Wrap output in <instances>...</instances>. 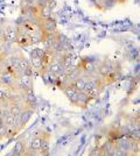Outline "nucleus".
Masks as SVG:
<instances>
[{"label": "nucleus", "mask_w": 140, "mask_h": 156, "mask_svg": "<svg viewBox=\"0 0 140 156\" xmlns=\"http://www.w3.org/2000/svg\"><path fill=\"white\" fill-rule=\"evenodd\" d=\"M36 0H22V5H35Z\"/></svg>", "instance_id": "nucleus-29"}, {"label": "nucleus", "mask_w": 140, "mask_h": 156, "mask_svg": "<svg viewBox=\"0 0 140 156\" xmlns=\"http://www.w3.org/2000/svg\"><path fill=\"white\" fill-rule=\"evenodd\" d=\"M26 149H27L26 142H25V141H21V140L16 141L13 147V151L16 155H22V154L26 151Z\"/></svg>", "instance_id": "nucleus-15"}, {"label": "nucleus", "mask_w": 140, "mask_h": 156, "mask_svg": "<svg viewBox=\"0 0 140 156\" xmlns=\"http://www.w3.org/2000/svg\"><path fill=\"white\" fill-rule=\"evenodd\" d=\"M52 8L49 6H42L41 8H39V14H38V16L40 18L41 20H46V19H49V18H52Z\"/></svg>", "instance_id": "nucleus-13"}, {"label": "nucleus", "mask_w": 140, "mask_h": 156, "mask_svg": "<svg viewBox=\"0 0 140 156\" xmlns=\"http://www.w3.org/2000/svg\"><path fill=\"white\" fill-rule=\"evenodd\" d=\"M99 148H100V150H102V153L107 154V155H110V156H113L114 151H116V149H117L116 142H114L113 140H110V139L103 143V146L99 147Z\"/></svg>", "instance_id": "nucleus-8"}, {"label": "nucleus", "mask_w": 140, "mask_h": 156, "mask_svg": "<svg viewBox=\"0 0 140 156\" xmlns=\"http://www.w3.org/2000/svg\"><path fill=\"white\" fill-rule=\"evenodd\" d=\"M127 153H125V151H123V150H119V149H116V151H114L113 156H126Z\"/></svg>", "instance_id": "nucleus-28"}, {"label": "nucleus", "mask_w": 140, "mask_h": 156, "mask_svg": "<svg viewBox=\"0 0 140 156\" xmlns=\"http://www.w3.org/2000/svg\"><path fill=\"white\" fill-rule=\"evenodd\" d=\"M15 89L18 91L23 92V93L32 90L33 89V79H32V77L25 76V75L19 76L16 78V82H15Z\"/></svg>", "instance_id": "nucleus-1"}, {"label": "nucleus", "mask_w": 140, "mask_h": 156, "mask_svg": "<svg viewBox=\"0 0 140 156\" xmlns=\"http://www.w3.org/2000/svg\"><path fill=\"white\" fill-rule=\"evenodd\" d=\"M120 126H121V122H120V120H119V119H116L111 124V127H110V128H114V129H118Z\"/></svg>", "instance_id": "nucleus-26"}, {"label": "nucleus", "mask_w": 140, "mask_h": 156, "mask_svg": "<svg viewBox=\"0 0 140 156\" xmlns=\"http://www.w3.org/2000/svg\"><path fill=\"white\" fill-rule=\"evenodd\" d=\"M22 156H39V153L33 149H31V148L28 147V148L26 149V151L22 154Z\"/></svg>", "instance_id": "nucleus-24"}, {"label": "nucleus", "mask_w": 140, "mask_h": 156, "mask_svg": "<svg viewBox=\"0 0 140 156\" xmlns=\"http://www.w3.org/2000/svg\"><path fill=\"white\" fill-rule=\"evenodd\" d=\"M116 142V147L117 149L123 150L125 153H128L130 149H131V144H132V139L128 136H121L117 140H114Z\"/></svg>", "instance_id": "nucleus-6"}, {"label": "nucleus", "mask_w": 140, "mask_h": 156, "mask_svg": "<svg viewBox=\"0 0 140 156\" xmlns=\"http://www.w3.org/2000/svg\"><path fill=\"white\" fill-rule=\"evenodd\" d=\"M8 108H9V114H11V115H13L14 118H19L22 110H23V105L11 104Z\"/></svg>", "instance_id": "nucleus-14"}, {"label": "nucleus", "mask_w": 140, "mask_h": 156, "mask_svg": "<svg viewBox=\"0 0 140 156\" xmlns=\"http://www.w3.org/2000/svg\"><path fill=\"white\" fill-rule=\"evenodd\" d=\"M68 99H69V101H70L73 105L77 106V103H78V91L76 92V93H74L73 96H71V97H69Z\"/></svg>", "instance_id": "nucleus-23"}, {"label": "nucleus", "mask_w": 140, "mask_h": 156, "mask_svg": "<svg viewBox=\"0 0 140 156\" xmlns=\"http://www.w3.org/2000/svg\"><path fill=\"white\" fill-rule=\"evenodd\" d=\"M40 29L45 33H53L55 30H57V23L53 18H49L46 20H41L40 19Z\"/></svg>", "instance_id": "nucleus-4"}, {"label": "nucleus", "mask_w": 140, "mask_h": 156, "mask_svg": "<svg viewBox=\"0 0 140 156\" xmlns=\"http://www.w3.org/2000/svg\"><path fill=\"white\" fill-rule=\"evenodd\" d=\"M31 66V62L26 58V57H23V56H21L20 61H19V71L20 73L22 75V72L25 71L26 69H28Z\"/></svg>", "instance_id": "nucleus-18"}, {"label": "nucleus", "mask_w": 140, "mask_h": 156, "mask_svg": "<svg viewBox=\"0 0 140 156\" xmlns=\"http://www.w3.org/2000/svg\"><path fill=\"white\" fill-rule=\"evenodd\" d=\"M77 66L82 70L83 73H85V75H92V73H96V72H97V66H98V65L95 64L91 59L81 58L80 63H78Z\"/></svg>", "instance_id": "nucleus-2"}, {"label": "nucleus", "mask_w": 140, "mask_h": 156, "mask_svg": "<svg viewBox=\"0 0 140 156\" xmlns=\"http://www.w3.org/2000/svg\"><path fill=\"white\" fill-rule=\"evenodd\" d=\"M0 86H1V79H0Z\"/></svg>", "instance_id": "nucleus-34"}, {"label": "nucleus", "mask_w": 140, "mask_h": 156, "mask_svg": "<svg viewBox=\"0 0 140 156\" xmlns=\"http://www.w3.org/2000/svg\"><path fill=\"white\" fill-rule=\"evenodd\" d=\"M85 80L82 78V76H81L80 78H77V79H75L73 83H71V85H73L74 87H75V90L76 91H78V92H81V91H83L84 90V86H85Z\"/></svg>", "instance_id": "nucleus-16"}, {"label": "nucleus", "mask_w": 140, "mask_h": 156, "mask_svg": "<svg viewBox=\"0 0 140 156\" xmlns=\"http://www.w3.org/2000/svg\"><path fill=\"white\" fill-rule=\"evenodd\" d=\"M85 93H87L88 96L90 97V99H96V98H98V96L102 93V90L92 85L90 89H88L87 91H85Z\"/></svg>", "instance_id": "nucleus-17"}, {"label": "nucleus", "mask_w": 140, "mask_h": 156, "mask_svg": "<svg viewBox=\"0 0 140 156\" xmlns=\"http://www.w3.org/2000/svg\"><path fill=\"white\" fill-rule=\"evenodd\" d=\"M7 94H8V89H2L0 86V100H4V99H7Z\"/></svg>", "instance_id": "nucleus-25"}, {"label": "nucleus", "mask_w": 140, "mask_h": 156, "mask_svg": "<svg viewBox=\"0 0 140 156\" xmlns=\"http://www.w3.org/2000/svg\"><path fill=\"white\" fill-rule=\"evenodd\" d=\"M47 71L53 73V75H60V73H63V65L61 62H49L48 64V68H47Z\"/></svg>", "instance_id": "nucleus-9"}, {"label": "nucleus", "mask_w": 140, "mask_h": 156, "mask_svg": "<svg viewBox=\"0 0 140 156\" xmlns=\"http://www.w3.org/2000/svg\"><path fill=\"white\" fill-rule=\"evenodd\" d=\"M19 132H18V129L15 128V127H7V132H6V136L7 139H12L13 136H15L16 134H18Z\"/></svg>", "instance_id": "nucleus-20"}, {"label": "nucleus", "mask_w": 140, "mask_h": 156, "mask_svg": "<svg viewBox=\"0 0 140 156\" xmlns=\"http://www.w3.org/2000/svg\"><path fill=\"white\" fill-rule=\"evenodd\" d=\"M18 118H14L13 115H8L4 119V125L6 126V127H13L14 125H15V120H16Z\"/></svg>", "instance_id": "nucleus-19"}, {"label": "nucleus", "mask_w": 140, "mask_h": 156, "mask_svg": "<svg viewBox=\"0 0 140 156\" xmlns=\"http://www.w3.org/2000/svg\"><path fill=\"white\" fill-rule=\"evenodd\" d=\"M38 105V100H36V96L34 93V90H29L25 93V103H23V107H28V108H36Z\"/></svg>", "instance_id": "nucleus-7"}, {"label": "nucleus", "mask_w": 140, "mask_h": 156, "mask_svg": "<svg viewBox=\"0 0 140 156\" xmlns=\"http://www.w3.org/2000/svg\"><path fill=\"white\" fill-rule=\"evenodd\" d=\"M6 132H7V127L5 125H2V126L0 127V136L2 137V139L6 136Z\"/></svg>", "instance_id": "nucleus-27"}, {"label": "nucleus", "mask_w": 140, "mask_h": 156, "mask_svg": "<svg viewBox=\"0 0 140 156\" xmlns=\"http://www.w3.org/2000/svg\"><path fill=\"white\" fill-rule=\"evenodd\" d=\"M34 112H35L34 108L23 107V110H22V112H21L20 117L18 118V119H19V124H20V130H22L25 127H26V125L29 122V120H31L32 115L34 114Z\"/></svg>", "instance_id": "nucleus-5"}, {"label": "nucleus", "mask_w": 140, "mask_h": 156, "mask_svg": "<svg viewBox=\"0 0 140 156\" xmlns=\"http://www.w3.org/2000/svg\"><path fill=\"white\" fill-rule=\"evenodd\" d=\"M43 55H45V50L40 49V48H35V49H33V51L31 52V57H40V58H42Z\"/></svg>", "instance_id": "nucleus-21"}, {"label": "nucleus", "mask_w": 140, "mask_h": 156, "mask_svg": "<svg viewBox=\"0 0 140 156\" xmlns=\"http://www.w3.org/2000/svg\"><path fill=\"white\" fill-rule=\"evenodd\" d=\"M15 43L20 47L32 46L31 36H29V35H27V34H21V33H19V34H18V39H16V42H15Z\"/></svg>", "instance_id": "nucleus-10"}, {"label": "nucleus", "mask_w": 140, "mask_h": 156, "mask_svg": "<svg viewBox=\"0 0 140 156\" xmlns=\"http://www.w3.org/2000/svg\"><path fill=\"white\" fill-rule=\"evenodd\" d=\"M41 147V136H40V130L38 133H35L32 139H31V144H29V148L31 149L35 150V151H39Z\"/></svg>", "instance_id": "nucleus-11"}, {"label": "nucleus", "mask_w": 140, "mask_h": 156, "mask_svg": "<svg viewBox=\"0 0 140 156\" xmlns=\"http://www.w3.org/2000/svg\"><path fill=\"white\" fill-rule=\"evenodd\" d=\"M5 156H18V155H16V154L13 151V149H12L11 151H8L7 154H5Z\"/></svg>", "instance_id": "nucleus-30"}, {"label": "nucleus", "mask_w": 140, "mask_h": 156, "mask_svg": "<svg viewBox=\"0 0 140 156\" xmlns=\"http://www.w3.org/2000/svg\"><path fill=\"white\" fill-rule=\"evenodd\" d=\"M4 125V118L2 117H0V127Z\"/></svg>", "instance_id": "nucleus-31"}, {"label": "nucleus", "mask_w": 140, "mask_h": 156, "mask_svg": "<svg viewBox=\"0 0 140 156\" xmlns=\"http://www.w3.org/2000/svg\"><path fill=\"white\" fill-rule=\"evenodd\" d=\"M16 39H18V32H16L15 26L6 25L4 34H2V40L7 41V42H11V43H15Z\"/></svg>", "instance_id": "nucleus-3"}, {"label": "nucleus", "mask_w": 140, "mask_h": 156, "mask_svg": "<svg viewBox=\"0 0 140 156\" xmlns=\"http://www.w3.org/2000/svg\"><path fill=\"white\" fill-rule=\"evenodd\" d=\"M102 154V150L99 147H93L92 149L89 151V156H100Z\"/></svg>", "instance_id": "nucleus-22"}, {"label": "nucleus", "mask_w": 140, "mask_h": 156, "mask_svg": "<svg viewBox=\"0 0 140 156\" xmlns=\"http://www.w3.org/2000/svg\"><path fill=\"white\" fill-rule=\"evenodd\" d=\"M100 156H110V155H107V154H104V153H102V154H100Z\"/></svg>", "instance_id": "nucleus-32"}, {"label": "nucleus", "mask_w": 140, "mask_h": 156, "mask_svg": "<svg viewBox=\"0 0 140 156\" xmlns=\"http://www.w3.org/2000/svg\"><path fill=\"white\" fill-rule=\"evenodd\" d=\"M1 140H2V137H1V136H0V141H1Z\"/></svg>", "instance_id": "nucleus-33"}, {"label": "nucleus", "mask_w": 140, "mask_h": 156, "mask_svg": "<svg viewBox=\"0 0 140 156\" xmlns=\"http://www.w3.org/2000/svg\"><path fill=\"white\" fill-rule=\"evenodd\" d=\"M90 100H91L90 97L84 91L78 92V103H77V106H80L81 108H87V106Z\"/></svg>", "instance_id": "nucleus-12"}, {"label": "nucleus", "mask_w": 140, "mask_h": 156, "mask_svg": "<svg viewBox=\"0 0 140 156\" xmlns=\"http://www.w3.org/2000/svg\"><path fill=\"white\" fill-rule=\"evenodd\" d=\"M18 156H22V155H18Z\"/></svg>", "instance_id": "nucleus-35"}]
</instances>
